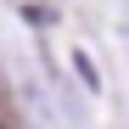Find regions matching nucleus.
Masks as SVG:
<instances>
[{
	"mask_svg": "<svg viewBox=\"0 0 129 129\" xmlns=\"http://www.w3.org/2000/svg\"><path fill=\"white\" fill-rule=\"evenodd\" d=\"M73 68H79V79H84V84H90V90H95V84H101V79H95V68H90V56H84V51L73 56Z\"/></svg>",
	"mask_w": 129,
	"mask_h": 129,
	"instance_id": "obj_1",
	"label": "nucleus"
}]
</instances>
